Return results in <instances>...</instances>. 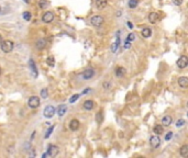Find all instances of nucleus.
I'll use <instances>...</instances> for the list:
<instances>
[{
	"label": "nucleus",
	"instance_id": "nucleus-1",
	"mask_svg": "<svg viewBox=\"0 0 188 158\" xmlns=\"http://www.w3.org/2000/svg\"><path fill=\"white\" fill-rule=\"evenodd\" d=\"M0 47H1V51L3 53H10L13 49V47H15V44L11 41H3V42H1Z\"/></svg>",
	"mask_w": 188,
	"mask_h": 158
},
{
	"label": "nucleus",
	"instance_id": "nucleus-2",
	"mask_svg": "<svg viewBox=\"0 0 188 158\" xmlns=\"http://www.w3.org/2000/svg\"><path fill=\"white\" fill-rule=\"evenodd\" d=\"M104 17H101V15H94V17H91L90 18V23L94 25V26H96V28H99L100 25H102V23H104Z\"/></svg>",
	"mask_w": 188,
	"mask_h": 158
},
{
	"label": "nucleus",
	"instance_id": "nucleus-3",
	"mask_svg": "<svg viewBox=\"0 0 188 158\" xmlns=\"http://www.w3.org/2000/svg\"><path fill=\"white\" fill-rule=\"evenodd\" d=\"M28 105L31 109H36L40 105V99L36 96H32L31 98L28 100Z\"/></svg>",
	"mask_w": 188,
	"mask_h": 158
},
{
	"label": "nucleus",
	"instance_id": "nucleus-4",
	"mask_svg": "<svg viewBox=\"0 0 188 158\" xmlns=\"http://www.w3.org/2000/svg\"><path fill=\"white\" fill-rule=\"evenodd\" d=\"M150 145L152 148H157L161 145V138L158 137V135H153L150 138Z\"/></svg>",
	"mask_w": 188,
	"mask_h": 158
},
{
	"label": "nucleus",
	"instance_id": "nucleus-5",
	"mask_svg": "<svg viewBox=\"0 0 188 158\" xmlns=\"http://www.w3.org/2000/svg\"><path fill=\"white\" fill-rule=\"evenodd\" d=\"M43 114H44L45 118H53L55 114V108L54 107H52V105H47V107L44 109Z\"/></svg>",
	"mask_w": 188,
	"mask_h": 158
},
{
	"label": "nucleus",
	"instance_id": "nucleus-6",
	"mask_svg": "<svg viewBox=\"0 0 188 158\" xmlns=\"http://www.w3.org/2000/svg\"><path fill=\"white\" fill-rule=\"evenodd\" d=\"M188 65V58L187 56H185V55H183V56H180L179 57V59L177 60V66L179 67L180 69H184L186 68Z\"/></svg>",
	"mask_w": 188,
	"mask_h": 158
},
{
	"label": "nucleus",
	"instance_id": "nucleus-7",
	"mask_svg": "<svg viewBox=\"0 0 188 158\" xmlns=\"http://www.w3.org/2000/svg\"><path fill=\"white\" fill-rule=\"evenodd\" d=\"M42 20H43V22H45V23H51L54 20V13L51 12V11L45 12L44 15H43V17H42Z\"/></svg>",
	"mask_w": 188,
	"mask_h": 158
},
{
	"label": "nucleus",
	"instance_id": "nucleus-8",
	"mask_svg": "<svg viewBox=\"0 0 188 158\" xmlns=\"http://www.w3.org/2000/svg\"><path fill=\"white\" fill-rule=\"evenodd\" d=\"M29 67H30V70H31L32 75H33V77L36 78V77L39 76V73H38V68H36V66H35L34 60H33L32 58L29 60Z\"/></svg>",
	"mask_w": 188,
	"mask_h": 158
},
{
	"label": "nucleus",
	"instance_id": "nucleus-9",
	"mask_svg": "<svg viewBox=\"0 0 188 158\" xmlns=\"http://www.w3.org/2000/svg\"><path fill=\"white\" fill-rule=\"evenodd\" d=\"M94 75H95V70L93 68L86 69L84 73H83V79L84 80H89V79H91L94 77Z\"/></svg>",
	"mask_w": 188,
	"mask_h": 158
},
{
	"label": "nucleus",
	"instance_id": "nucleus-10",
	"mask_svg": "<svg viewBox=\"0 0 188 158\" xmlns=\"http://www.w3.org/2000/svg\"><path fill=\"white\" fill-rule=\"evenodd\" d=\"M57 154H58V147L56 145H49L47 149V155L51 157H55Z\"/></svg>",
	"mask_w": 188,
	"mask_h": 158
},
{
	"label": "nucleus",
	"instance_id": "nucleus-11",
	"mask_svg": "<svg viewBox=\"0 0 188 158\" xmlns=\"http://www.w3.org/2000/svg\"><path fill=\"white\" fill-rule=\"evenodd\" d=\"M79 123L78 120H76V119H73V120H70V122H69V130L70 131H77L79 128Z\"/></svg>",
	"mask_w": 188,
	"mask_h": 158
},
{
	"label": "nucleus",
	"instance_id": "nucleus-12",
	"mask_svg": "<svg viewBox=\"0 0 188 158\" xmlns=\"http://www.w3.org/2000/svg\"><path fill=\"white\" fill-rule=\"evenodd\" d=\"M158 20H159V15H158L157 12H151V13L148 15V21H150L152 24L158 22Z\"/></svg>",
	"mask_w": 188,
	"mask_h": 158
},
{
	"label": "nucleus",
	"instance_id": "nucleus-13",
	"mask_svg": "<svg viewBox=\"0 0 188 158\" xmlns=\"http://www.w3.org/2000/svg\"><path fill=\"white\" fill-rule=\"evenodd\" d=\"M45 46H46V40H44V39H40L39 41H36V43H35V47H36V49H39V51L44 49Z\"/></svg>",
	"mask_w": 188,
	"mask_h": 158
},
{
	"label": "nucleus",
	"instance_id": "nucleus-14",
	"mask_svg": "<svg viewBox=\"0 0 188 158\" xmlns=\"http://www.w3.org/2000/svg\"><path fill=\"white\" fill-rule=\"evenodd\" d=\"M66 111H67V107L65 104H61V105H58V108L56 109V113L58 116H63L66 113Z\"/></svg>",
	"mask_w": 188,
	"mask_h": 158
},
{
	"label": "nucleus",
	"instance_id": "nucleus-15",
	"mask_svg": "<svg viewBox=\"0 0 188 158\" xmlns=\"http://www.w3.org/2000/svg\"><path fill=\"white\" fill-rule=\"evenodd\" d=\"M178 85L183 89H186L188 87V78L187 77H179L178 78Z\"/></svg>",
	"mask_w": 188,
	"mask_h": 158
},
{
	"label": "nucleus",
	"instance_id": "nucleus-16",
	"mask_svg": "<svg viewBox=\"0 0 188 158\" xmlns=\"http://www.w3.org/2000/svg\"><path fill=\"white\" fill-rule=\"evenodd\" d=\"M83 107H84L85 110H88V111H90V110H93L95 107V102L93 101V100H86L84 102V104H83Z\"/></svg>",
	"mask_w": 188,
	"mask_h": 158
},
{
	"label": "nucleus",
	"instance_id": "nucleus-17",
	"mask_svg": "<svg viewBox=\"0 0 188 158\" xmlns=\"http://www.w3.org/2000/svg\"><path fill=\"white\" fill-rule=\"evenodd\" d=\"M173 122V119L171 115H165L163 119H162V125L163 126H169Z\"/></svg>",
	"mask_w": 188,
	"mask_h": 158
},
{
	"label": "nucleus",
	"instance_id": "nucleus-18",
	"mask_svg": "<svg viewBox=\"0 0 188 158\" xmlns=\"http://www.w3.org/2000/svg\"><path fill=\"white\" fill-rule=\"evenodd\" d=\"M107 3H108L107 0H96V6L99 10L104 9L107 7Z\"/></svg>",
	"mask_w": 188,
	"mask_h": 158
},
{
	"label": "nucleus",
	"instance_id": "nucleus-19",
	"mask_svg": "<svg viewBox=\"0 0 188 158\" xmlns=\"http://www.w3.org/2000/svg\"><path fill=\"white\" fill-rule=\"evenodd\" d=\"M179 154L183 156V157H187L188 156V145H183L180 149H179Z\"/></svg>",
	"mask_w": 188,
	"mask_h": 158
},
{
	"label": "nucleus",
	"instance_id": "nucleus-20",
	"mask_svg": "<svg viewBox=\"0 0 188 158\" xmlns=\"http://www.w3.org/2000/svg\"><path fill=\"white\" fill-rule=\"evenodd\" d=\"M153 132L156 135H159V134H162L164 132V128H163V125H155L153 128Z\"/></svg>",
	"mask_w": 188,
	"mask_h": 158
},
{
	"label": "nucleus",
	"instance_id": "nucleus-21",
	"mask_svg": "<svg viewBox=\"0 0 188 158\" xmlns=\"http://www.w3.org/2000/svg\"><path fill=\"white\" fill-rule=\"evenodd\" d=\"M124 73H125V69L123 67H117L116 68V76L117 77H122L124 75Z\"/></svg>",
	"mask_w": 188,
	"mask_h": 158
},
{
	"label": "nucleus",
	"instance_id": "nucleus-22",
	"mask_svg": "<svg viewBox=\"0 0 188 158\" xmlns=\"http://www.w3.org/2000/svg\"><path fill=\"white\" fill-rule=\"evenodd\" d=\"M151 34H152L151 29H148V28H144V29L142 30V36H143V37H150Z\"/></svg>",
	"mask_w": 188,
	"mask_h": 158
},
{
	"label": "nucleus",
	"instance_id": "nucleus-23",
	"mask_svg": "<svg viewBox=\"0 0 188 158\" xmlns=\"http://www.w3.org/2000/svg\"><path fill=\"white\" fill-rule=\"evenodd\" d=\"M47 6H49L47 0H40L39 1V7L41 8V9H45V8H47Z\"/></svg>",
	"mask_w": 188,
	"mask_h": 158
},
{
	"label": "nucleus",
	"instance_id": "nucleus-24",
	"mask_svg": "<svg viewBox=\"0 0 188 158\" xmlns=\"http://www.w3.org/2000/svg\"><path fill=\"white\" fill-rule=\"evenodd\" d=\"M139 3V0H129V7L131 9H134Z\"/></svg>",
	"mask_w": 188,
	"mask_h": 158
},
{
	"label": "nucleus",
	"instance_id": "nucleus-25",
	"mask_svg": "<svg viewBox=\"0 0 188 158\" xmlns=\"http://www.w3.org/2000/svg\"><path fill=\"white\" fill-rule=\"evenodd\" d=\"M119 45H120V37L118 36L117 41H116V42H114V44L112 45V52H113V53H116V52H117V49H118Z\"/></svg>",
	"mask_w": 188,
	"mask_h": 158
},
{
	"label": "nucleus",
	"instance_id": "nucleus-26",
	"mask_svg": "<svg viewBox=\"0 0 188 158\" xmlns=\"http://www.w3.org/2000/svg\"><path fill=\"white\" fill-rule=\"evenodd\" d=\"M102 120H104V114H102V112H98V113L96 114V121L98 123H101Z\"/></svg>",
	"mask_w": 188,
	"mask_h": 158
},
{
	"label": "nucleus",
	"instance_id": "nucleus-27",
	"mask_svg": "<svg viewBox=\"0 0 188 158\" xmlns=\"http://www.w3.org/2000/svg\"><path fill=\"white\" fill-rule=\"evenodd\" d=\"M22 18H23L25 21H30L31 18H32V15H31V13H30L29 11H25V12H23V15H22Z\"/></svg>",
	"mask_w": 188,
	"mask_h": 158
},
{
	"label": "nucleus",
	"instance_id": "nucleus-28",
	"mask_svg": "<svg viewBox=\"0 0 188 158\" xmlns=\"http://www.w3.org/2000/svg\"><path fill=\"white\" fill-rule=\"evenodd\" d=\"M46 63H47L49 66L53 67V66H54V57H53V56H49V57L46 58Z\"/></svg>",
	"mask_w": 188,
	"mask_h": 158
},
{
	"label": "nucleus",
	"instance_id": "nucleus-29",
	"mask_svg": "<svg viewBox=\"0 0 188 158\" xmlns=\"http://www.w3.org/2000/svg\"><path fill=\"white\" fill-rule=\"evenodd\" d=\"M47 94H49V91H47V89L46 88L41 90V97H42V98H44V99L47 98Z\"/></svg>",
	"mask_w": 188,
	"mask_h": 158
},
{
	"label": "nucleus",
	"instance_id": "nucleus-30",
	"mask_svg": "<svg viewBox=\"0 0 188 158\" xmlns=\"http://www.w3.org/2000/svg\"><path fill=\"white\" fill-rule=\"evenodd\" d=\"M54 125H52V126H49V128L47 130V132H46V134H45V136L44 137L45 138H47V137H49V135L52 134V132H53V130H54Z\"/></svg>",
	"mask_w": 188,
	"mask_h": 158
},
{
	"label": "nucleus",
	"instance_id": "nucleus-31",
	"mask_svg": "<svg viewBox=\"0 0 188 158\" xmlns=\"http://www.w3.org/2000/svg\"><path fill=\"white\" fill-rule=\"evenodd\" d=\"M184 124H185V120H184V119H180V120H178L177 121L176 126H177V128H180V126H183Z\"/></svg>",
	"mask_w": 188,
	"mask_h": 158
},
{
	"label": "nucleus",
	"instance_id": "nucleus-32",
	"mask_svg": "<svg viewBox=\"0 0 188 158\" xmlns=\"http://www.w3.org/2000/svg\"><path fill=\"white\" fill-rule=\"evenodd\" d=\"M78 98H79V94H74V96H72V98L69 99V102L73 103V102H75Z\"/></svg>",
	"mask_w": 188,
	"mask_h": 158
},
{
	"label": "nucleus",
	"instance_id": "nucleus-33",
	"mask_svg": "<svg viewBox=\"0 0 188 158\" xmlns=\"http://www.w3.org/2000/svg\"><path fill=\"white\" fill-rule=\"evenodd\" d=\"M134 39H135V35H134L133 33H130V34L128 35V37H127V41H130V42H132Z\"/></svg>",
	"mask_w": 188,
	"mask_h": 158
},
{
	"label": "nucleus",
	"instance_id": "nucleus-34",
	"mask_svg": "<svg viewBox=\"0 0 188 158\" xmlns=\"http://www.w3.org/2000/svg\"><path fill=\"white\" fill-rule=\"evenodd\" d=\"M172 137H173V132H168L166 134V136H165V141H169Z\"/></svg>",
	"mask_w": 188,
	"mask_h": 158
},
{
	"label": "nucleus",
	"instance_id": "nucleus-35",
	"mask_svg": "<svg viewBox=\"0 0 188 158\" xmlns=\"http://www.w3.org/2000/svg\"><path fill=\"white\" fill-rule=\"evenodd\" d=\"M130 46H131V42L125 40V42H124V49H130Z\"/></svg>",
	"mask_w": 188,
	"mask_h": 158
},
{
	"label": "nucleus",
	"instance_id": "nucleus-36",
	"mask_svg": "<svg viewBox=\"0 0 188 158\" xmlns=\"http://www.w3.org/2000/svg\"><path fill=\"white\" fill-rule=\"evenodd\" d=\"M184 0H173V3L176 6H180L182 3H183Z\"/></svg>",
	"mask_w": 188,
	"mask_h": 158
},
{
	"label": "nucleus",
	"instance_id": "nucleus-37",
	"mask_svg": "<svg viewBox=\"0 0 188 158\" xmlns=\"http://www.w3.org/2000/svg\"><path fill=\"white\" fill-rule=\"evenodd\" d=\"M110 86H111V84H110V82H108V81H106V82H104V88L106 89V90H108V89H110Z\"/></svg>",
	"mask_w": 188,
	"mask_h": 158
},
{
	"label": "nucleus",
	"instance_id": "nucleus-38",
	"mask_svg": "<svg viewBox=\"0 0 188 158\" xmlns=\"http://www.w3.org/2000/svg\"><path fill=\"white\" fill-rule=\"evenodd\" d=\"M89 91H90V88H87V89H85L84 91H83V94H87V92H89Z\"/></svg>",
	"mask_w": 188,
	"mask_h": 158
},
{
	"label": "nucleus",
	"instance_id": "nucleus-39",
	"mask_svg": "<svg viewBox=\"0 0 188 158\" xmlns=\"http://www.w3.org/2000/svg\"><path fill=\"white\" fill-rule=\"evenodd\" d=\"M128 25H129V28H130V29H132V28H133V26H132V23H131V22H128Z\"/></svg>",
	"mask_w": 188,
	"mask_h": 158
},
{
	"label": "nucleus",
	"instance_id": "nucleus-40",
	"mask_svg": "<svg viewBox=\"0 0 188 158\" xmlns=\"http://www.w3.org/2000/svg\"><path fill=\"white\" fill-rule=\"evenodd\" d=\"M23 1H24L26 5H29V3H30V0H23Z\"/></svg>",
	"mask_w": 188,
	"mask_h": 158
},
{
	"label": "nucleus",
	"instance_id": "nucleus-41",
	"mask_svg": "<svg viewBox=\"0 0 188 158\" xmlns=\"http://www.w3.org/2000/svg\"><path fill=\"white\" fill-rule=\"evenodd\" d=\"M1 42H2V37H1V35H0V44H1Z\"/></svg>",
	"mask_w": 188,
	"mask_h": 158
},
{
	"label": "nucleus",
	"instance_id": "nucleus-42",
	"mask_svg": "<svg viewBox=\"0 0 188 158\" xmlns=\"http://www.w3.org/2000/svg\"><path fill=\"white\" fill-rule=\"evenodd\" d=\"M1 11H2V9H1V7H0V13H1Z\"/></svg>",
	"mask_w": 188,
	"mask_h": 158
},
{
	"label": "nucleus",
	"instance_id": "nucleus-43",
	"mask_svg": "<svg viewBox=\"0 0 188 158\" xmlns=\"http://www.w3.org/2000/svg\"><path fill=\"white\" fill-rule=\"evenodd\" d=\"M0 75H1V69H0Z\"/></svg>",
	"mask_w": 188,
	"mask_h": 158
}]
</instances>
